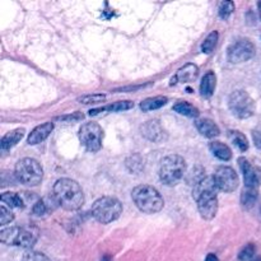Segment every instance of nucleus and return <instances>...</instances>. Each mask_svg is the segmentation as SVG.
<instances>
[{
	"label": "nucleus",
	"mask_w": 261,
	"mask_h": 261,
	"mask_svg": "<svg viewBox=\"0 0 261 261\" xmlns=\"http://www.w3.org/2000/svg\"><path fill=\"white\" fill-rule=\"evenodd\" d=\"M83 119H84V115L79 111L73 112V114H69V115H64V116H60V117H56V120H60V121H66V122H76V121H81V120Z\"/></svg>",
	"instance_id": "f704fd0d"
},
{
	"label": "nucleus",
	"mask_w": 261,
	"mask_h": 261,
	"mask_svg": "<svg viewBox=\"0 0 261 261\" xmlns=\"http://www.w3.org/2000/svg\"><path fill=\"white\" fill-rule=\"evenodd\" d=\"M24 134H25V130L23 129V127H20V129L12 130V132L7 133V134L2 138L0 147H2L3 150H8V149H10V148L15 147V145H17L18 143L22 140V138L24 137Z\"/></svg>",
	"instance_id": "f3484780"
},
{
	"label": "nucleus",
	"mask_w": 261,
	"mask_h": 261,
	"mask_svg": "<svg viewBox=\"0 0 261 261\" xmlns=\"http://www.w3.org/2000/svg\"><path fill=\"white\" fill-rule=\"evenodd\" d=\"M22 261H51L46 256L45 254L38 251H33V250H28L23 254Z\"/></svg>",
	"instance_id": "473e14b6"
},
{
	"label": "nucleus",
	"mask_w": 261,
	"mask_h": 261,
	"mask_svg": "<svg viewBox=\"0 0 261 261\" xmlns=\"http://www.w3.org/2000/svg\"><path fill=\"white\" fill-rule=\"evenodd\" d=\"M213 177L218 189L223 193H233L239 188V175L233 168L228 167V166H221V167L217 168Z\"/></svg>",
	"instance_id": "9b49d317"
},
{
	"label": "nucleus",
	"mask_w": 261,
	"mask_h": 261,
	"mask_svg": "<svg viewBox=\"0 0 261 261\" xmlns=\"http://www.w3.org/2000/svg\"><path fill=\"white\" fill-rule=\"evenodd\" d=\"M14 175L23 185L37 186L43 178V168L38 161L33 158H23L15 165Z\"/></svg>",
	"instance_id": "0eeeda50"
},
{
	"label": "nucleus",
	"mask_w": 261,
	"mask_h": 261,
	"mask_svg": "<svg viewBox=\"0 0 261 261\" xmlns=\"http://www.w3.org/2000/svg\"><path fill=\"white\" fill-rule=\"evenodd\" d=\"M205 261H219V259H218V257H217V255H214V254H209L208 256H206Z\"/></svg>",
	"instance_id": "e433bc0d"
},
{
	"label": "nucleus",
	"mask_w": 261,
	"mask_h": 261,
	"mask_svg": "<svg viewBox=\"0 0 261 261\" xmlns=\"http://www.w3.org/2000/svg\"><path fill=\"white\" fill-rule=\"evenodd\" d=\"M56 203L55 198H46V199H40L35 203V205L32 206V214L35 217H45L46 214L50 211H54V208H51L50 204Z\"/></svg>",
	"instance_id": "5701e85b"
},
{
	"label": "nucleus",
	"mask_w": 261,
	"mask_h": 261,
	"mask_svg": "<svg viewBox=\"0 0 261 261\" xmlns=\"http://www.w3.org/2000/svg\"><path fill=\"white\" fill-rule=\"evenodd\" d=\"M38 233L31 227H8L0 231V241L9 246H19L31 250L36 245Z\"/></svg>",
	"instance_id": "20e7f679"
},
{
	"label": "nucleus",
	"mask_w": 261,
	"mask_h": 261,
	"mask_svg": "<svg viewBox=\"0 0 261 261\" xmlns=\"http://www.w3.org/2000/svg\"><path fill=\"white\" fill-rule=\"evenodd\" d=\"M218 186L214 177H205L201 182L194 186L193 199L198 204V211L201 218L211 221L218 212Z\"/></svg>",
	"instance_id": "f257e3e1"
},
{
	"label": "nucleus",
	"mask_w": 261,
	"mask_h": 261,
	"mask_svg": "<svg viewBox=\"0 0 261 261\" xmlns=\"http://www.w3.org/2000/svg\"><path fill=\"white\" fill-rule=\"evenodd\" d=\"M218 38L219 35L217 31H213V32L209 33V35L206 36L205 40H204V42L201 43V51H203L204 54L213 53L214 48H216L217 46V42H218Z\"/></svg>",
	"instance_id": "cd10ccee"
},
{
	"label": "nucleus",
	"mask_w": 261,
	"mask_h": 261,
	"mask_svg": "<svg viewBox=\"0 0 261 261\" xmlns=\"http://www.w3.org/2000/svg\"><path fill=\"white\" fill-rule=\"evenodd\" d=\"M103 130L97 122H86L79 129V140L89 152H98L102 148Z\"/></svg>",
	"instance_id": "1a4fd4ad"
},
{
	"label": "nucleus",
	"mask_w": 261,
	"mask_h": 261,
	"mask_svg": "<svg viewBox=\"0 0 261 261\" xmlns=\"http://www.w3.org/2000/svg\"><path fill=\"white\" fill-rule=\"evenodd\" d=\"M252 261H261V257H257V259H255V260H252Z\"/></svg>",
	"instance_id": "ea45409f"
},
{
	"label": "nucleus",
	"mask_w": 261,
	"mask_h": 261,
	"mask_svg": "<svg viewBox=\"0 0 261 261\" xmlns=\"http://www.w3.org/2000/svg\"><path fill=\"white\" fill-rule=\"evenodd\" d=\"M158 175L166 186H175L186 175V161L177 154L167 155L161 162Z\"/></svg>",
	"instance_id": "423d86ee"
},
{
	"label": "nucleus",
	"mask_w": 261,
	"mask_h": 261,
	"mask_svg": "<svg viewBox=\"0 0 261 261\" xmlns=\"http://www.w3.org/2000/svg\"><path fill=\"white\" fill-rule=\"evenodd\" d=\"M132 199L135 206L145 214L158 213L165 206V200L160 191L150 185H139L133 189Z\"/></svg>",
	"instance_id": "7ed1b4c3"
},
{
	"label": "nucleus",
	"mask_w": 261,
	"mask_h": 261,
	"mask_svg": "<svg viewBox=\"0 0 261 261\" xmlns=\"http://www.w3.org/2000/svg\"><path fill=\"white\" fill-rule=\"evenodd\" d=\"M255 251H256V247L254 244H247L244 249L240 251L239 254V260L240 261H249L254 257Z\"/></svg>",
	"instance_id": "72a5a7b5"
},
{
	"label": "nucleus",
	"mask_w": 261,
	"mask_h": 261,
	"mask_svg": "<svg viewBox=\"0 0 261 261\" xmlns=\"http://www.w3.org/2000/svg\"><path fill=\"white\" fill-rule=\"evenodd\" d=\"M91 213L97 222L109 224L119 219L122 214V204L119 199L112 196H102L93 203Z\"/></svg>",
	"instance_id": "39448f33"
},
{
	"label": "nucleus",
	"mask_w": 261,
	"mask_h": 261,
	"mask_svg": "<svg viewBox=\"0 0 261 261\" xmlns=\"http://www.w3.org/2000/svg\"><path fill=\"white\" fill-rule=\"evenodd\" d=\"M205 177H206L205 170H204L201 166H195V167L191 168V170L189 171V173H186L185 181L188 185L196 186L199 182H201V181H203Z\"/></svg>",
	"instance_id": "a878e982"
},
{
	"label": "nucleus",
	"mask_w": 261,
	"mask_h": 261,
	"mask_svg": "<svg viewBox=\"0 0 261 261\" xmlns=\"http://www.w3.org/2000/svg\"><path fill=\"white\" fill-rule=\"evenodd\" d=\"M217 87V76L214 74V71H208L205 75L203 76L200 82V94L203 97H209L213 96L214 91H216Z\"/></svg>",
	"instance_id": "a211bd4d"
},
{
	"label": "nucleus",
	"mask_w": 261,
	"mask_h": 261,
	"mask_svg": "<svg viewBox=\"0 0 261 261\" xmlns=\"http://www.w3.org/2000/svg\"><path fill=\"white\" fill-rule=\"evenodd\" d=\"M54 130V122H45L42 125H38L36 126L35 129L31 132V134L28 135V144L30 145H36V144H40L42 143L43 140L47 139L50 137V134L53 133Z\"/></svg>",
	"instance_id": "4468645a"
},
{
	"label": "nucleus",
	"mask_w": 261,
	"mask_h": 261,
	"mask_svg": "<svg viewBox=\"0 0 261 261\" xmlns=\"http://www.w3.org/2000/svg\"><path fill=\"white\" fill-rule=\"evenodd\" d=\"M228 137L229 139H231V142L233 143L241 152H246V150L249 149V140H247V138L245 137L241 132H239V130H231Z\"/></svg>",
	"instance_id": "bb28decb"
},
{
	"label": "nucleus",
	"mask_w": 261,
	"mask_h": 261,
	"mask_svg": "<svg viewBox=\"0 0 261 261\" xmlns=\"http://www.w3.org/2000/svg\"><path fill=\"white\" fill-rule=\"evenodd\" d=\"M229 111L237 119H249L255 114L256 105L252 97L246 91H234L228 98Z\"/></svg>",
	"instance_id": "6e6552de"
},
{
	"label": "nucleus",
	"mask_w": 261,
	"mask_h": 261,
	"mask_svg": "<svg viewBox=\"0 0 261 261\" xmlns=\"http://www.w3.org/2000/svg\"><path fill=\"white\" fill-rule=\"evenodd\" d=\"M233 12H234V3L231 2V0H226V2H222L221 4H219L218 14L222 19L224 20L228 19Z\"/></svg>",
	"instance_id": "c756f323"
},
{
	"label": "nucleus",
	"mask_w": 261,
	"mask_h": 261,
	"mask_svg": "<svg viewBox=\"0 0 261 261\" xmlns=\"http://www.w3.org/2000/svg\"><path fill=\"white\" fill-rule=\"evenodd\" d=\"M209 149L213 153L214 157H217L221 161H224V162H227V161L232 158L231 148L227 144H224V143L218 142V140H213V142L209 143Z\"/></svg>",
	"instance_id": "6ab92c4d"
},
{
	"label": "nucleus",
	"mask_w": 261,
	"mask_h": 261,
	"mask_svg": "<svg viewBox=\"0 0 261 261\" xmlns=\"http://www.w3.org/2000/svg\"><path fill=\"white\" fill-rule=\"evenodd\" d=\"M134 107V102L133 101H119L115 102V103L109 105V106L99 107V109H94L89 111V115L91 116H96L99 112L103 111H110V112H120V111H126V110H130Z\"/></svg>",
	"instance_id": "aec40b11"
},
{
	"label": "nucleus",
	"mask_w": 261,
	"mask_h": 261,
	"mask_svg": "<svg viewBox=\"0 0 261 261\" xmlns=\"http://www.w3.org/2000/svg\"><path fill=\"white\" fill-rule=\"evenodd\" d=\"M199 74V68L195 64H186L182 68H180L175 76L171 79V86L177 83H189V82L195 81Z\"/></svg>",
	"instance_id": "ddd939ff"
},
{
	"label": "nucleus",
	"mask_w": 261,
	"mask_h": 261,
	"mask_svg": "<svg viewBox=\"0 0 261 261\" xmlns=\"http://www.w3.org/2000/svg\"><path fill=\"white\" fill-rule=\"evenodd\" d=\"M259 196V189L245 188L241 193V205L245 209H251L255 205Z\"/></svg>",
	"instance_id": "b1692460"
},
{
	"label": "nucleus",
	"mask_w": 261,
	"mask_h": 261,
	"mask_svg": "<svg viewBox=\"0 0 261 261\" xmlns=\"http://www.w3.org/2000/svg\"><path fill=\"white\" fill-rule=\"evenodd\" d=\"M14 221V214L10 211V208H7L5 204L0 205V224L5 226V224L10 223V222Z\"/></svg>",
	"instance_id": "2f4dec72"
},
{
	"label": "nucleus",
	"mask_w": 261,
	"mask_h": 261,
	"mask_svg": "<svg viewBox=\"0 0 261 261\" xmlns=\"http://www.w3.org/2000/svg\"><path fill=\"white\" fill-rule=\"evenodd\" d=\"M106 99V94L96 93V94H87V96L79 97L78 101L84 105H92V103H99V102Z\"/></svg>",
	"instance_id": "7c9ffc66"
},
{
	"label": "nucleus",
	"mask_w": 261,
	"mask_h": 261,
	"mask_svg": "<svg viewBox=\"0 0 261 261\" xmlns=\"http://www.w3.org/2000/svg\"><path fill=\"white\" fill-rule=\"evenodd\" d=\"M255 53H256V47L251 41L247 38H240L231 43L227 48V59L232 64L245 63L254 58Z\"/></svg>",
	"instance_id": "9d476101"
},
{
	"label": "nucleus",
	"mask_w": 261,
	"mask_h": 261,
	"mask_svg": "<svg viewBox=\"0 0 261 261\" xmlns=\"http://www.w3.org/2000/svg\"><path fill=\"white\" fill-rule=\"evenodd\" d=\"M239 165H240V168H241L242 173H244L245 188L259 189L260 177L256 168H255L254 166H252L245 157L239 158Z\"/></svg>",
	"instance_id": "f8f14e48"
},
{
	"label": "nucleus",
	"mask_w": 261,
	"mask_h": 261,
	"mask_svg": "<svg viewBox=\"0 0 261 261\" xmlns=\"http://www.w3.org/2000/svg\"><path fill=\"white\" fill-rule=\"evenodd\" d=\"M195 126L198 129V132L200 133L203 137L209 138H217L221 134V130H219L218 125L211 119H198L195 120Z\"/></svg>",
	"instance_id": "dca6fc26"
},
{
	"label": "nucleus",
	"mask_w": 261,
	"mask_h": 261,
	"mask_svg": "<svg viewBox=\"0 0 261 261\" xmlns=\"http://www.w3.org/2000/svg\"><path fill=\"white\" fill-rule=\"evenodd\" d=\"M252 140H254L255 143V147H256L257 149H261V125H259V126L252 132Z\"/></svg>",
	"instance_id": "c9c22d12"
},
{
	"label": "nucleus",
	"mask_w": 261,
	"mask_h": 261,
	"mask_svg": "<svg viewBox=\"0 0 261 261\" xmlns=\"http://www.w3.org/2000/svg\"><path fill=\"white\" fill-rule=\"evenodd\" d=\"M168 102L167 97L163 96H155V97H149V98H145L144 101L140 102V110L143 112L153 111V110H158L161 107L165 106Z\"/></svg>",
	"instance_id": "412c9836"
},
{
	"label": "nucleus",
	"mask_w": 261,
	"mask_h": 261,
	"mask_svg": "<svg viewBox=\"0 0 261 261\" xmlns=\"http://www.w3.org/2000/svg\"><path fill=\"white\" fill-rule=\"evenodd\" d=\"M101 261H111V256H110V255H105Z\"/></svg>",
	"instance_id": "4c0bfd02"
},
{
	"label": "nucleus",
	"mask_w": 261,
	"mask_h": 261,
	"mask_svg": "<svg viewBox=\"0 0 261 261\" xmlns=\"http://www.w3.org/2000/svg\"><path fill=\"white\" fill-rule=\"evenodd\" d=\"M53 196L59 206L69 212L78 211L84 204V194L81 185L71 178H60L55 182Z\"/></svg>",
	"instance_id": "f03ea898"
},
{
	"label": "nucleus",
	"mask_w": 261,
	"mask_h": 261,
	"mask_svg": "<svg viewBox=\"0 0 261 261\" xmlns=\"http://www.w3.org/2000/svg\"><path fill=\"white\" fill-rule=\"evenodd\" d=\"M125 165H126V168L132 173H139L144 168V161L139 154H134L127 158Z\"/></svg>",
	"instance_id": "c85d7f7f"
},
{
	"label": "nucleus",
	"mask_w": 261,
	"mask_h": 261,
	"mask_svg": "<svg viewBox=\"0 0 261 261\" xmlns=\"http://www.w3.org/2000/svg\"><path fill=\"white\" fill-rule=\"evenodd\" d=\"M257 7H259V13H260V18H261V2L257 3Z\"/></svg>",
	"instance_id": "58836bf2"
},
{
	"label": "nucleus",
	"mask_w": 261,
	"mask_h": 261,
	"mask_svg": "<svg viewBox=\"0 0 261 261\" xmlns=\"http://www.w3.org/2000/svg\"><path fill=\"white\" fill-rule=\"evenodd\" d=\"M140 132H142L143 137L152 140V142H160L163 138V129L157 120H150V121L145 122L140 127Z\"/></svg>",
	"instance_id": "2eb2a0df"
},
{
	"label": "nucleus",
	"mask_w": 261,
	"mask_h": 261,
	"mask_svg": "<svg viewBox=\"0 0 261 261\" xmlns=\"http://www.w3.org/2000/svg\"><path fill=\"white\" fill-rule=\"evenodd\" d=\"M0 200L3 201V204H7L9 208H24L25 201L19 194L17 193H4L0 196Z\"/></svg>",
	"instance_id": "393cba45"
},
{
	"label": "nucleus",
	"mask_w": 261,
	"mask_h": 261,
	"mask_svg": "<svg viewBox=\"0 0 261 261\" xmlns=\"http://www.w3.org/2000/svg\"><path fill=\"white\" fill-rule=\"evenodd\" d=\"M172 110L175 112H177V114L184 115L186 117H191V119H196L199 116V114H200L195 106H193V105L186 101H178L177 103L173 105Z\"/></svg>",
	"instance_id": "4be33fe9"
}]
</instances>
